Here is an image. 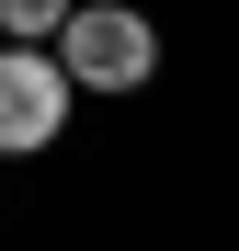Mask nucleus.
<instances>
[{"label":"nucleus","instance_id":"f03ea898","mask_svg":"<svg viewBox=\"0 0 239 251\" xmlns=\"http://www.w3.org/2000/svg\"><path fill=\"white\" fill-rule=\"evenodd\" d=\"M68 69L46 57V46H12L0 34V160H46L57 137H68Z\"/></svg>","mask_w":239,"mask_h":251},{"label":"nucleus","instance_id":"7ed1b4c3","mask_svg":"<svg viewBox=\"0 0 239 251\" xmlns=\"http://www.w3.org/2000/svg\"><path fill=\"white\" fill-rule=\"evenodd\" d=\"M57 23H68V0H0V34H12V46H46Z\"/></svg>","mask_w":239,"mask_h":251},{"label":"nucleus","instance_id":"f257e3e1","mask_svg":"<svg viewBox=\"0 0 239 251\" xmlns=\"http://www.w3.org/2000/svg\"><path fill=\"white\" fill-rule=\"evenodd\" d=\"M46 57L68 69V92H103V103H126L159 80V23L137 12V0H68V23L46 34Z\"/></svg>","mask_w":239,"mask_h":251}]
</instances>
